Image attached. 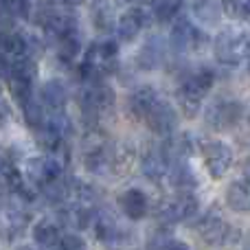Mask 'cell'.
<instances>
[{
    "mask_svg": "<svg viewBox=\"0 0 250 250\" xmlns=\"http://www.w3.org/2000/svg\"><path fill=\"white\" fill-rule=\"evenodd\" d=\"M119 46L114 42H97L88 48L86 60L82 64V75L88 82H97L101 75L112 73L117 68Z\"/></svg>",
    "mask_w": 250,
    "mask_h": 250,
    "instance_id": "cell-1",
    "label": "cell"
},
{
    "mask_svg": "<svg viewBox=\"0 0 250 250\" xmlns=\"http://www.w3.org/2000/svg\"><path fill=\"white\" fill-rule=\"evenodd\" d=\"M213 51L215 57L222 64H239V62L246 60L248 53V35L242 29H226L213 42Z\"/></svg>",
    "mask_w": 250,
    "mask_h": 250,
    "instance_id": "cell-2",
    "label": "cell"
},
{
    "mask_svg": "<svg viewBox=\"0 0 250 250\" xmlns=\"http://www.w3.org/2000/svg\"><path fill=\"white\" fill-rule=\"evenodd\" d=\"M198 213V198L187 191L178 193L173 200H165L158 208V220L165 224H173V222H187Z\"/></svg>",
    "mask_w": 250,
    "mask_h": 250,
    "instance_id": "cell-3",
    "label": "cell"
},
{
    "mask_svg": "<svg viewBox=\"0 0 250 250\" xmlns=\"http://www.w3.org/2000/svg\"><path fill=\"white\" fill-rule=\"evenodd\" d=\"M64 171V163L57 156H35L26 160V176L38 187H44L46 182L57 180Z\"/></svg>",
    "mask_w": 250,
    "mask_h": 250,
    "instance_id": "cell-4",
    "label": "cell"
},
{
    "mask_svg": "<svg viewBox=\"0 0 250 250\" xmlns=\"http://www.w3.org/2000/svg\"><path fill=\"white\" fill-rule=\"evenodd\" d=\"M244 105L239 101H217L207 110V125L213 129H230L239 123Z\"/></svg>",
    "mask_w": 250,
    "mask_h": 250,
    "instance_id": "cell-5",
    "label": "cell"
},
{
    "mask_svg": "<svg viewBox=\"0 0 250 250\" xmlns=\"http://www.w3.org/2000/svg\"><path fill=\"white\" fill-rule=\"evenodd\" d=\"M204 165L213 178H222L233 165V149L222 141H211L204 145Z\"/></svg>",
    "mask_w": 250,
    "mask_h": 250,
    "instance_id": "cell-6",
    "label": "cell"
},
{
    "mask_svg": "<svg viewBox=\"0 0 250 250\" xmlns=\"http://www.w3.org/2000/svg\"><path fill=\"white\" fill-rule=\"evenodd\" d=\"M145 121L154 134H158V136H169L178 125V114L167 101L158 99L154 105H151L149 112L145 114Z\"/></svg>",
    "mask_w": 250,
    "mask_h": 250,
    "instance_id": "cell-7",
    "label": "cell"
},
{
    "mask_svg": "<svg viewBox=\"0 0 250 250\" xmlns=\"http://www.w3.org/2000/svg\"><path fill=\"white\" fill-rule=\"evenodd\" d=\"M105 158H108V171L123 176L132 169L134 160H136V149L129 143H114L112 147L105 149Z\"/></svg>",
    "mask_w": 250,
    "mask_h": 250,
    "instance_id": "cell-8",
    "label": "cell"
},
{
    "mask_svg": "<svg viewBox=\"0 0 250 250\" xmlns=\"http://www.w3.org/2000/svg\"><path fill=\"white\" fill-rule=\"evenodd\" d=\"M230 226L226 224V220L220 215V213H208L198 226V233L208 246H215V244H224L226 237H229Z\"/></svg>",
    "mask_w": 250,
    "mask_h": 250,
    "instance_id": "cell-9",
    "label": "cell"
},
{
    "mask_svg": "<svg viewBox=\"0 0 250 250\" xmlns=\"http://www.w3.org/2000/svg\"><path fill=\"white\" fill-rule=\"evenodd\" d=\"M198 40L200 33L189 20H178L171 29V46L173 51L178 53H187V51H193L198 48Z\"/></svg>",
    "mask_w": 250,
    "mask_h": 250,
    "instance_id": "cell-10",
    "label": "cell"
},
{
    "mask_svg": "<svg viewBox=\"0 0 250 250\" xmlns=\"http://www.w3.org/2000/svg\"><path fill=\"white\" fill-rule=\"evenodd\" d=\"M147 22V13L143 11L141 7H134L129 11H125L117 22V33L119 38L125 40V42H132L138 33H141L143 24Z\"/></svg>",
    "mask_w": 250,
    "mask_h": 250,
    "instance_id": "cell-11",
    "label": "cell"
},
{
    "mask_svg": "<svg viewBox=\"0 0 250 250\" xmlns=\"http://www.w3.org/2000/svg\"><path fill=\"white\" fill-rule=\"evenodd\" d=\"M119 207L129 220H143L147 213V195L141 189H127L119 195Z\"/></svg>",
    "mask_w": 250,
    "mask_h": 250,
    "instance_id": "cell-12",
    "label": "cell"
},
{
    "mask_svg": "<svg viewBox=\"0 0 250 250\" xmlns=\"http://www.w3.org/2000/svg\"><path fill=\"white\" fill-rule=\"evenodd\" d=\"M33 239L40 246V250H60V242H62L60 229L48 220H42L40 224H35Z\"/></svg>",
    "mask_w": 250,
    "mask_h": 250,
    "instance_id": "cell-13",
    "label": "cell"
},
{
    "mask_svg": "<svg viewBox=\"0 0 250 250\" xmlns=\"http://www.w3.org/2000/svg\"><path fill=\"white\" fill-rule=\"evenodd\" d=\"M169 171V158L163 149H149L143 158V173L151 180H160Z\"/></svg>",
    "mask_w": 250,
    "mask_h": 250,
    "instance_id": "cell-14",
    "label": "cell"
},
{
    "mask_svg": "<svg viewBox=\"0 0 250 250\" xmlns=\"http://www.w3.org/2000/svg\"><path fill=\"white\" fill-rule=\"evenodd\" d=\"M158 99L160 97L154 88H149V86L138 88V90L132 95V99H129V110H132V114L136 119H145V114L149 112L151 105H154Z\"/></svg>",
    "mask_w": 250,
    "mask_h": 250,
    "instance_id": "cell-15",
    "label": "cell"
},
{
    "mask_svg": "<svg viewBox=\"0 0 250 250\" xmlns=\"http://www.w3.org/2000/svg\"><path fill=\"white\" fill-rule=\"evenodd\" d=\"M42 101L51 110L57 112V110H62L66 105V101H68V90H66V86L60 79H51V82H46L42 86Z\"/></svg>",
    "mask_w": 250,
    "mask_h": 250,
    "instance_id": "cell-16",
    "label": "cell"
},
{
    "mask_svg": "<svg viewBox=\"0 0 250 250\" xmlns=\"http://www.w3.org/2000/svg\"><path fill=\"white\" fill-rule=\"evenodd\" d=\"M226 202L233 211L237 213H246L250 208V191H248V185L246 182H233L226 191Z\"/></svg>",
    "mask_w": 250,
    "mask_h": 250,
    "instance_id": "cell-17",
    "label": "cell"
},
{
    "mask_svg": "<svg viewBox=\"0 0 250 250\" xmlns=\"http://www.w3.org/2000/svg\"><path fill=\"white\" fill-rule=\"evenodd\" d=\"M35 75H38V64L31 55H18L16 60H11V75L9 77L24 79V82L33 83Z\"/></svg>",
    "mask_w": 250,
    "mask_h": 250,
    "instance_id": "cell-18",
    "label": "cell"
},
{
    "mask_svg": "<svg viewBox=\"0 0 250 250\" xmlns=\"http://www.w3.org/2000/svg\"><path fill=\"white\" fill-rule=\"evenodd\" d=\"M178 101H180V110L185 112V117L187 119H193L195 114H198V110H200L202 97H200L193 88H189L187 83H182L180 90H178Z\"/></svg>",
    "mask_w": 250,
    "mask_h": 250,
    "instance_id": "cell-19",
    "label": "cell"
},
{
    "mask_svg": "<svg viewBox=\"0 0 250 250\" xmlns=\"http://www.w3.org/2000/svg\"><path fill=\"white\" fill-rule=\"evenodd\" d=\"M167 173H169V178H171L173 187H178V189H191V187H195L193 171H191L182 160H173L171 171H167Z\"/></svg>",
    "mask_w": 250,
    "mask_h": 250,
    "instance_id": "cell-20",
    "label": "cell"
},
{
    "mask_svg": "<svg viewBox=\"0 0 250 250\" xmlns=\"http://www.w3.org/2000/svg\"><path fill=\"white\" fill-rule=\"evenodd\" d=\"M213 82H215V75H213V70H208V68L198 70V73H193L189 79H185V83H187V86H189V88H193V90L198 92L200 97H204L208 90H211Z\"/></svg>",
    "mask_w": 250,
    "mask_h": 250,
    "instance_id": "cell-21",
    "label": "cell"
},
{
    "mask_svg": "<svg viewBox=\"0 0 250 250\" xmlns=\"http://www.w3.org/2000/svg\"><path fill=\"white\" fill-rule=\"evenodd\" d=\"M160 60H163V51L158 48V40H149L145 44V48L141 51V55H138V66L145 70H151L160 64Z\"/></svg>",
    "mask_w": 250,
    "mask_h": 250,
    "instance_id": "cell-22",
    "label": "cell"
},
{
    "mask_svg": "<svg viewBox=\"0 0 250 250\" xmlns=\"http://www.w3.org/2000/svg\"><path fill=\"white\" fill-rule=\"evenodd\" d=\"M22 112H24V119L31 127L38 129L40 125H44V108L35 97H29V99L22 104Z\"/></svg>",
    "mask_w": 250,
    "mask_h": 250,
    "instance_id": "cell-23",
    "label": "cell"
},
{
    "mask_svg": "<svg viewBox=\"0 0 250 250\" xmlns=\"http://www.w3.org/2000/svg\"><path fill=\"white\" fill-rule=\"evenodd\" d=\"M92 20H95L99 31H110L114 26V13H112V9L101 0V2H97L95 7H92Z\"/></svg>",
    "mask_w": 250,
    "mask_h": 250,
    "instance_id": "cell-24",
    "label": "cell"
},
{
    "mask_svg": "<svg viewBox=\"0 0 250 250\" xmlns=\"http://www.w3.org/2000/svg\"><path fill=\"white\" fill-rule=\"evenodd\" d=\"M57 55L62 57L64 62H73L75 57H77V53H79V40H77V35H66V38H62V40H57Z\"/></svg>",
    "mask_w": 250,
    "mask_h": 250,
    "instance_id": "cell-25",
    "label": "cell"
},
{
    "mask_svg": "<svg viewBox=\"0 0 250 250\" xmlns=\"http://www.w3.org/2000/svg\"><path fill=\"white\" fill-rule=\"evenodd\" d=\"M193 9H195V16H198L204 24H215L217 18H220V9H217L215 0H204V2H200L198 7H193Z\"/></svg>",
    "mask_w": 250,
    "mask_h": 250,
    "instance_id": "cell-26",
    "label": "cell"
},
{
    "mask_svg": "<svg viewBox=\"0 0 250 250\" xmlns=\"http://www.w3.org/2000/svg\"><path fill=\"white\" fill-rule=\"evenodd\" d=\"M224 13L233 20H246L250 13V0H224Z\"/></svg>",
    "mask_w": 250,
    "mask_h": 250,
    "instance_id": "cell-27",
    "label": "cell"
},
{
    "mask_svg": "<svg viewBox=\"0 0 250 250\" xmlns=\"http://www.w3.org/2000/svg\"><path fill=\"white\" fill-rule=\"evenodd\" d=\"M180 7H182V0H163L154 11H156V18H158L160 22H169L178 16Z\"/></svg>",
    "mask_w": 250,
    "mask_h": 250,
    "instance_id": "cell-28",
    "label": "cell"
},
{
    "mask_svg": "<svg viewBox=\"0 0 250 250\" xmlns=\"http://www.w3.org/2000/svg\"><path fill=\"white\" fill-rule=\"evenodd\" d=\"M9 88H11V95L20 101V105L24 104L31 95V82H24V79H16V77H9Z\"/></svg>",
    "mask_w": 250,
    "mask_h": 250,
    "instance_id": "cell-29",
    "label": "cell"
},
{
    "mask_svg": "<svg viewBox=\"0 0 250 250\" xmlns=\"http://www.w3.org/2000/svg\"><path fill=\"white\" fill-rule=\"evenodd\" d=\"M4 7L11 18H26L31 9V0H4Z\"/></svg>",
    "mask_w": 250,
    "mask_h": 250,
    "instance_id": "cell-30",
    "label": "cell"
},
{
    "mask_svg": "<svg viewBox=\"0 0 250 250\" xmlns=\"http://www.w3.org/2000/svg\"><path fill=\"white\" fill-rule=\"evenodd\" d=\"M60 250H86V242L77 235H66L60 242Z\"/></svg>",
    "mask_w": 250,
    "mask_h": 250,
    "instance_id": "cell-31",
    "label": "cell"
},
{
    "mask_svg": "<svg viewBox=\"0 0 250 250\" xmlns=\"http://www.w3.org/2000/svg\"><path fill=\"white\" fill-rule=\"evenodd\" d=\"M156 250H189V246L185 242H178V239H163L156 244Z\"/></svg>",
    "mask_w": 250,
    "mask_h": 250,
    "instance_id": "cell-32",
    "label": "cell"
},
{
    "mask_svg": "<svg viewBox=\"0 0 250 250\" xmlns=\"http://www.w3.org/2000/svg\"><path fill=\"white\" fill-rule=\"evenodd\" d=\"M11 75V60L9 55H0V77H7Z\"/></svg>",
    "mask_w": 250,
    "mask_h": 250,
    "instance_id": "cell-33",
    "label": "cell"
},
{
    "mask_svg": "<svg viewBox=\"0 0 250 250\" xmlns=\"http://www.w3.org/2000/svg\"><path fill=\"white\" fill-rule=\"evenodd\" d=\"M7 121H9V108L2 104V101H0V127H2Z\"/></svg>",
    "mask_w": 250,
    "mask_h": 250,
    "instance_id": "cell-34",
    "label": "cell"
},
{
    "mask_svg": "<svg viewBox=\"0 0 250 250\" xmlns=\"http://www.w3.org/2000/svg\"><path fill=\"white\" fill-rule=\"evenodd\" d=\"M64 2H68V4H82V2H86V0H64Z\"/></svg>",
    "mask_w": 250,
    "mask_h": 250,
    "instance_id": "cell-35",
    "label": "cell"
},
{
    "mask_svg": "<svg viewBox=\"0 0 250 250\" xmlns=\"http://www.w3.org/2000/svg\"><path fill=\"white\" fill-rule=\"evenodd\" d=\"M18 250H29V248H26V246H24V248H18Z\"/></svg>",
    "mask_w": 250,
    "mask_h": 250,
    "instance_id": "cell-36",
    "label": "cell"
}]
</instances>
